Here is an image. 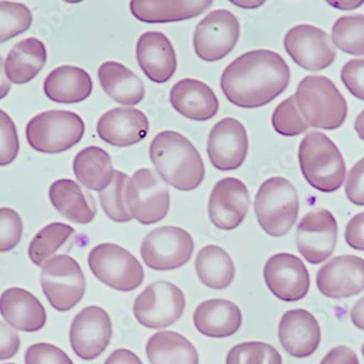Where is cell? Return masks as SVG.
I'll list each match as a JSON object with an SVG mask.
<instances>
[{
	"mask_svg": "<svg viewBox=\"0 0 364 364\" xmlns=\"http://www.w3.org/2000/svg\"><path fill=\"white\" fill-rule=\"evenodd\" d=\"M289 82L285 59L272 50L257 49L241 55L225 69L220 87L231 104L251 109L271 103Z\"/></svg>",
	"mask_w": 364,
	"mask_h": 364,
	"instance_id": "obj_1",
	"label": "cell"
},
{
	"mask_svg": "<svg viewBox=\"0 0 364 364\" xmlns=\"http://www.w3.org/2000/svg\"><path fill=\"white\" fill-rule=\"evenodd\" d=\"M150 157L163 181L179 191L196 190L203 181L205 167L201 155L176 131H163L153 139Z\"/></svg>",
	"mask_w": 364,
	"mask_h": 364,
	"instance_id": "obj_2",
	"label": "cell"
},
{
	"mask_svg": "<svg viewBox=\"0 0 364 364\" xmlns=\"http://www.w3.org/2000/svg\"><path fill=\"white\" fill-rule=\"evenodd\" d=\"M299 164L309 185L318 191L331 193L341 189L346 178L343 155L326 134L313 131L299 146Z\"/></svg>",
	"mask_w": 364,
	"mask_h": 364,
	"instance_id": "obj_3",
	"label": "cell"
},
{
	"mask_svg": "<svg viewBox=\"0 0 364 364\" xmlns=\"http://www.w3.org/2000/svg\"><path fill=\"white\" fill-rule=\"evenodd\" d=\"M296 107L309 126L336 130L343 126L348 105L334 82L323 75H308L296 89Z\"/></svg>",
	"mask_w": 364,
	"mask_h": 364,
	"instance_id": "obj_4",
	"label": "cell"
},
{
	"mask_svg": "<svg viewBox=\"0 0 364 364\" xmlns=\"http://www.w3.org/2000/svg\"><path fill=\"white\" fill-rule=\"evenodd\" d=\"M299 206L296 188L283 177L265 180L255 196L257 222L272 237H283L291 230L298 220Z\"/></svg>",
	"mask_w": 364,
	"mask_h": 364,
	"instance_id": "obj_5",
	"label": "cell"
},
{
	"mask_svg": "<svg viewBox=\"0 0 364 364\" xmlns=\"http://www.w3.org/2000/svg\"><path fill=\"white\" fill-rule=\"evenodd\" d=\"M85 124L79 114L67 110H48L28 122L26 140L43 154H59L77 145L85 136Z\"/></svg>",
	"mask_w": 364,
	"mask_h": 364,
	"instance_id": "obj_6",
	"label": "cell"
},
{
	"mask_svg": "<svg viewBox=\"0 0 364 364\" xmlns=\"http://www.w3.org/2000/svg\"><path fill=\"white\" fill-rule=\"evenodd\" d=\"M41 285L50 306L59 312L75 308L87 289L85 274L79 263L67 255L50 257L43 264Z\"/></svg>",
	"mask_w": 364,
	"mask_h": 364,
	"instance_id": "obj_7",
	"label": "cell"
},
{
	"mask_svg": "<svg viewBox=\"0 0 364 364\" xmlns=\"http://www.w3.org/2000/svg\"><path fill=\"white\" fill-rule=\"evenodd\" d=\"M89 267L98 280L118 291H134L144 280L140 262L128 250L114 243H102L92 249Z\"/></svg>",
	"mask_w": 364,
	"mask_h": 364,
	"instance_id": "obj_8",
	"label": "cell"
},
{
	"mask_svg": "<svg viewBox=\"0 0 364 364\" xmlns=\"http://www.w3.org/2000/svg\"><path fill=\"white\" fill-rule=\"evenodd\" d=\"M126 203L134 220L142 225H152L166 218L171 208V194L154 171L139 169L129 179Z\"/></svg>",
	"mask_w": 364,
	"mask_h": 364,
	"instance_id": "obj_9",
	"label": "cell"
},
{
	"mask_svg": "<svg viewBox=\"0 0 364 364\" xmlns=\"http://www.w3.org/2000/svg\"><path fill=\"white\" fill-rule=\"evenodd\" d=\"M194 242L191 235L179 227L164 226L147 234L141 245V257L154 271H173L191 259Z\"/></svg>",
	"mask_w": 364,
	"mask_h": 364,
	"instance_id": "obj_10",
	"label": "cell"
},
{
	"mask_svg": "<svg viewBox=\"0 0 364 364\" xmlns=\"http://www.w3.org/2000/svg\"><path fill=\"white\" fill-rule=\"evenodd\" d=\"M185 308V294L179 287L168 282H156L136 296L134 313L143 326L161 329L177 322Z\"/></svg>",
	"mask_w": 364,
	"mask_h": 364,
	"instance_id": "obj_11",
	"label": "cell"
},
{
	"mask_svg": "<svg viewBox=\"0 0 364 364\" xmlns=\"http://www.w3.org/2000/svg\"><path fill=\"white\" fill-rule=\"evenodd\" d=\"M239 38L240 23L237 16L228 10H215L196 26L194 50L198 58L214 63L230 54Z\"/></svg>",
	"mask_w": 364,
	"mask_h": 364,
	"instance_id": "obj_12",
	"label": "cell"
},
{
	"mask_svg": "<svg viewBox=\"0 0 364 364\" xmlns=\"http://www.w3.org/2000/svg\"><path fill=\"white\" fill-rule=\"evenodd\" d=\"M338 226L334 215L325 208L312 210L296 227V249L309 263L326 261L334 252Z\"/></svg>",
	"mask_w": 364,
	"mask_h": 364,
	"instance_id": "obj_13",
	"label": "cell"
},
{
	"mask_svg": "<svg viewBox=\"0 0 364 364\" xmlns=\"http://www.w3.org/2000/svg\"><path fill=\"white\" fill-rule=\"evenodd\" d=\"M284 46L292 60L309 71L324 70L336 59V50L327 33L310 24L290 28Z\"/></svg>",
	"mask_w": 364,
	"mask_h": 364,
	"instance_id": "obj_14",
	"label": "cell"
},
{
	"mask_svg": "<svg viewBox=\"0 0 364 364\" xmlns=\"http://www.w3.org/2000/svg\"><path fill=\"white\" fill-rule=\"evenodd\" d=\"M112 323L109 314L100 306H87L77 313L71 323L70 345L82 360L96 359L109 345Z\"/></svg>",
	"mask_w": 364,
	"mask_h": 364,
	"instance_id": "obj_15",
	"label": "cell"
},
{
	"mask_svg": "<svg viewBox=\"0 0 364 364\" xmlns=\"http://www.w3.org/2000/svg\"><path fill=\"white\" fill-rule=\"evenodd\" d=\"M264 279L269 291L285 302L304 299L310 288V275L301 259L290 253H278L267 259Z\"/></svg>",
	"mask_w": 364,
	"mask_h": 364,
	"instance_id": "obj_16",
	"label": "cell"
},
{
	"mask_svg": "<svg viewBox=\"0 0 364 364\" xmlns=\"http://www.w3.org/2000/svg\"><path fill=\"white\" fill-rule=\"evenodd\" d=\"M249 150L245 126L235 118L227 117L215 124L208 140L210 164L220 171H231L242 166Z\"/></svg>",
	"mask_w": 364,
	"mask_h": 364,
	"instance_id": "obj_17",
	"label": "cell"
},
{
	"mask_svg": "<svg viewBox=\"0 0 364 364\" xmlns=\"http://www.w3.org/2000/svg\"><path fill=\"white\" fill-rule=\"evenodd\" d=\"M249 206L250 194L247 186L237 178H224L213 188L208 200V216L215 227L234 230L242 224Z\"/></svg>",
	"mask_w": 364,
	"mask_h": 364,
	"instance_id": "obj_18",
	"label": "cell"
},
{
	"mask_svg": "<svg viewBox=\"0 0 364 364\" xmlns=\"http://www.w3.org/2000/svg\"><path fill=\"white\" fill-rule=\"evenodd\" d=\"M316 286L323 296L343 299L364 290V259L355 255H341L329 259L316 275Z\"/></svg>",
	"mask_w": 364,
	"mask_h": 364,
	"instance_id": "obj_19",
	"label": "cell"
},
{
	"mask_svg": "<svg viewBox=\"0 0 364 364\" xmlns=\"http://www.w3.org/2000/svg\"><path fill=\"white\" fill-rule=\"evenodd\" d=\"M278 338L283 348L294 358H308L318 350L322 339L320 324L304 309L287 311L278 325Z\"/></svg>",
	"mask_w": 364,
	"mask_h": 364,
	"instance_id": "obj_20",
	"label": "cell"
},
{
	"mask_svg": "<svg viewBox=\"0 0 364 364\" xmlns=\"http://www.w3.org/2000/svg\"><path fill=\"white\" fill-rule=\"evenodd\" d=\"M149 119L141 110L118 107L105 112L98 120L96 131L104 142L117 147L138 144L149 134Z\"/></svg>",
	"mask_w": 364,
	"mask_h": 364,
	"instance_id": "obj_21",
	"label": "cell"
},
{
	"mask_svg": "<svg viewBox=\"0 0 364 364\" xmlns=\"http://www.w3.org/2000/svg\"><path fill=\"white\" fill-rule=\"evenodd\" d=\"M139 65L149 79L155 83H165L175 75L177 57L173 44L161 32H146L136 43Z\"/></svg>",
	"mask_w": 364,
	"mask_h": 364,
	"instance_id": "obj_22",
	"label": "cell"
},
{
	"mask_svg": "<svg viewBox=\"0 0 364 364\" xmlns=\"http://www.w3.org/2000/svg\"><path fill=\"white\" fill-rule=\"evenodd\" d=\"M0 314L12 328L38 332L46 324L47 314L34 294L22 288H9L0 296Z\"/></svg>",
	"mask_w": 364,
	"mask_h": 364,
	"instance_id": "obj_23",
	"label": "cell"
},
{
	"mask_svg": "<svg viewBox=\"0 0 364 364\" xmlns=\"http://www.w3.org/2000/svg\"><path fill=\"white\" fill-rule=\"evenodd\" d=\"M173 109L194 122H206L218 114V96L204 82L196 79L180 80L171 91Z\"/></svg>",
	"mask_w": 364,
	"mask_h": 364,
	"instance_id": "obj_24",
	"label": "cell"
},
{
	"mask_svg": "<svg viewBox=\"0 0 364 364\" xmlns=\"http://www.w3.org/2000/svg\"><path fill=\"white\" fill-rule=\"evenodd\" d=\"M196 328L210 338H227L236 334L242 325V313L234 302L210 299L198 304L194 311Z\"/></svg>",
	"mask_w": 364,
	"mask_h": 364,
	"instance_id": "obj_25",
	"label": "cell"
},
{
	"mask_svg": "<svg viewBox=\"0 0 364 364\" xmlns=\"http://www.w3.org/2000/svg\"><path fill=\"white\" fill-rule=\"evenodd\" d=\"M212 5V0H132L130 10L132 16L139 21L145 23H169L196 18L205 12Z\"/></svg>",
	"mask_w": 364,
	"mask_h": 364,
	"instance_id": "obj_26",
	"label": "cell"
},
{
	"mask_svg": "<svg viewBox=\"0 0 364 364\" xmlns=\"http://www.w3.org/2000/svg\"><path fill=\"white\" fill-rule=\"evenodd\" d=\"M93 91V82L87 71L75 65H61L47 75L44 93L59 104H77L85 101Z\"/></svg>",
	"mask_w": 364,
	"mask_h": 364,
	"instance_id": "obj_27",
	"label": "cell"
},
{
	"mask_svg": "<svg viewBox=\"0 0 364 364\" xmlns=\"http://www.w3.org/2000/svg\"><path fill=\"white\" fill-rule=\"evenodd\" d=\"M49 200L70 222L87 225L95 218L96 204L93 196L83 191L73 180H56L49 188Z\"/></svg>",
	"mask_w": 364,
	"mask_h": 364,
	"instance_id": "obj_28",
	"label": "cell"
},
{
	"mask_svg": "<svg viewBox=\"0 0 364 364\" xmlns=\"http://www.w3.org/2000/svg\"><path fill=\"white\" fill-rule=\"evenodd\" d=\"M98 80L105 93L116 103L136 106L144 98L143 82L122 63H104L98 68Z\"/></svg>",
	"mask_w": 364,
	"mask_h": 364,
	"instance_id": "obj_29",
	"label": "cell"
},
{
	"mask_svg": "<svg viewBox=\"0 0 364 364\" xmlns=\"http://www.w3.org/2000/svg\"><path fill=\"white\" fill-rule=\"evenodd\" d=\"M46 46L38 38H28L14 45L5 61L8 80L14 85L32 81L46 63Z\"/></svg>",
	"mask_w": 364,
	"mask_h": 364,
	"instance_id": "obj_30",
	"label": "cell"
},
{
	"mask_svg": "<svg viewBox=\"0 0 364 364\" xmlns=\"http://www.w3.org/2000/svg\"><path fill=\"white\" fill-rule=\"evenodd\" d=\"M73 171L82 186L97 192L109 186L114 173L109 154L93 145L77 153L73 159Z\"/></svg>",
	"mask_w": 364,
	"mask_h": 364,
	"instance_id": "obj_31",
	"label": "cell"
},
{
	"mask_svg": "<svg viewBox=\"0 0 364 364\" xmlns=\"http://www.w3.org/2000/svg\"><path fill=\"white\" fill-rule=\"evenodd\" d=\"M146 355L151 364H198L196 347L181 334L163 331L147 341Z\"/></svg>",
	"mask_w": 364,
	"mask_h": 364,
	"instance_id": "obj_32",
	"label": "cell"
},
{
	"mask_svg": "<svg viewBox=\"0 0 364 364\" xmlns=\"http://www.w3.org/2000/svg\"><path fill=\"white\" fill-rule=\"evenodd\" d=\"M196 271L201 283L215 290L226 289L236 275L234 261L218 245H206L198 251Z\"/></svg>",
	"mask_w": 364,
	"mask_h": 364,
	"instance_id": "obj_33",
	"label": "cell"
},
{
	"mask_svg": "<svg viewBox=\"0 0 364 364\" xmlns=\"http://www.w3.org/2000/svg\"><path fill=\"white\" fill-rule=\"evenodd\" d=\"M75 231L63 223H52L38 231L28 245V257L36 267H42L63 247Z\"/></svg>",
	"mask_w": 364,
	"mask_h": 364,
	"instance_id": "obj_34",
	"label": "cell"
},
{
	"mask_svg": "<svg viewBox=\"0 0 364 364\" xmlns=\"http://www.w3.org/2000/svg\"><path fill=\"white\" fill-rule=\"evenodd\" d=\"M130 178L122 171H114L112 182L103 191L98 192L102 208L109 220L128 223L134 220L126 203V188Z\"/></svg>",
	"mask_w": 364,
	"mask_h": 364,
	"instance_id": "obj_35",
	"label": "cell"
},
{
	"mask_svg": "<svg viewBox=\"0 0 364 364\" xmlns=\"http://www.w3.org/2000/svg\"><path fill=\"white\" fill-rule=\"evenodd\" d=\"M332 42L343 53L364 55L363 14L339 18L333 26Z\"/></svg>",
	"mask_w": 364,
	"mask_h": 364,
	"instance_id": "obj_36",
	"label": "cell"
},
{
	"mask_svg": "<svg viewBox=\"0 0 364 364\" xmlns=\"http://www.w3.org/2000/svg\"><path fill=\"white\" fill-rule=\"evenodd\" d=\"M32 21V12L23 4L0 1V43L26 32Z\"/></svg>",
	"mask_w": 364,
	"mask_h": 364,
	"instance_id": "obj_37",
	"label": "cell"
},
{
	"mask_svg": "<svg viewBox=\"0 0 364 364\" xmlns=\"http://www.w3.org/2000/svg\"><path fill=\"white\" fill-rule=\"evenodd\" d=\"M226 364H283V359L273 346L261 341H247L230 349Z\"/></svg>",
	"mask_w": 364,
	"mask_h": 364,
	"instance_id": "obj_38",
	"label": "cell"
},
{
	"mask_svg": "<svg viewBox=\"0 0 364 364\" xmlns=\"http://www.w3.org/2000/svg\"><path fill=\"white\" fill-rule=\"evenodd\" d=\"M272 124L276 132L284 136H299L308 131L310 127L296 108L294 96H290L275 108L272 116Z\"/></svg>",
	"mask_w": 364,
	"mask_h": 364,
	"instance_id": "obj_39",
	"label": "cell"
},
{
	"mask_svg": "<svg viewBox=\"0 0 364 364\" xmlns=\"http://www.w3.org/2000/svg\"><path fill=\"white\" fill-rule=\"evenodd\" d=\"M23 234L20 215L9 208H0V253L9 252L19 245Z\"/></svg>",
	"mask_w": 364,
	"mask_h": 364,
	"instance_id": "obj_40",
	"label": "cell"
},
{
	"mask_svg": "<svg viewBox=\"0 0 364 364\" xmlns=\"http://www.w3.org/2000/svg\"><path fill=\"white\" fill-rule=\"evenodd\" d=\"M19 150L16 124L7 112L0 109V166H7L14 163Z\"/></svg>",
	"mask_w": 364,
	"mask_h": 364,
	"instance_id": "obj_41",
	"label": "cell"
},
{
	"mask_svg": "<svg viewBox=\"0 0 364 364\" xmlns=\"http://www.w3.org/2000/svg\"><path fill=\"white\" fill-rule=\"evenodd\" d=\"M24 361L26 364H73L65 351L47 343L30 346L26 351Z\"/></svg>",
	"mask_w": 364,
	"mask_h": 364,
	"instance_id": "obj_42",
	"label": "cell"
},
{
	"mask_svg": "<svg viewBox=\"0 0 364 364\" xmlns=\"http://www.w3.org/2000/svg\"><path fill=\"white\" fill-rule=\"evenodd\" d=\"M341 81L355 97L364 101V59H353L343 65Z\"/></svg>",
	"mask_w": 364,
	"mask_h": 364,
	"instance_id": "obj_43",
	"label": "cell"
},
{
	"mask_svg": "<svg viewBox=\"0 0 364 364\" xmlns=\"http://www.w3.org/2000/svg\"><path fill=\"white\" fill-rule=\"evenodd\" d=\"M346 196L351 203L364 206V159L358 161L346 180Z\"/></svg>",
	"mask_w": 364,
	"mask_h": 364,
	"instance_id": "obj_44",
	"label": "cell"
},
{
	"mask_svg": "<svg viewBox=\"0 0 364 364\" xmlns=\"http://www.w3.org/2000/svg\"><path fill=\"white\" fill-rule=\"evenodd\" d=\"M20 346L19 334L9 325L0 322V360L14 358L19 351Z\"/></svg>",
	"mask_w": 364,
	"mask_h": 364,
	"instance_id": "obj_45",
	"label": "cell"
},
{
	"mask_svg": "<svg viewBox=\"0 0 364 364\" xmlns=\"http://www.w3.org/2000/svg\"><path fill=\"white\" fill-rule=\"evenodd\" d=\"M345 239L353 250L364 251V212L349 220L346 226Z\"/></svg>",
	"mask_w": 364,
	"mask_h": 364,
	"instance_id": "obj_46",
	"label": "cell"
},
{
	"mask_svg": "<svg viewBox=\"0 0 364 364\" xmlns=\"http://www.w3.org/2000/svg\"><path fill=\"white\" fill-rule=\"evenodd\" d=\"M320 364H360L358 355L353 349L346 346H338L323 358Z\"/></svg>",
	"mask_w": 364,
	"mask_h": 364,
	"instance_id": "obj_47",
	"label": "cell"
},
{
	"mask_svg": "<svg viewBox=\"0 0 364 364\" xmlns=\"http://www.w3.org/2000/svg\"><path fill=\"white\" fill-rule=\"evenodd\" d=\"M105 364H143L140 358L128 350V349H117L110 353L109 357L105 361Z\"/></svg>",
	"mask_w": 364,
	"mask_h": 364,
	"instance_id": "obj_48",
	"label": "cell"
},
{
	"mask_svg": "<svg viewBox=\"0 0 364 364\" xmlns=\"http://www.w3.org/2000/svg\"><path fill=\"white\" fill-rule=\"evenodd\" d=\"M350 318L353 324L364 332V296L351 309Z\"/></svg>",
	"mask_w": 364,
	"mask_h": 364,
	"instance_id": "obj_49",
	"label": "cell"
},
{
	"mask_svg": "<svg viewBox=\"0 0 364 364\" xmlns=\"http://www.w3.org/2000/svg\"><path fill=\"white\" fill-rule=\"evenodd\" d=\"M10 89L11 85L6 75L5 63H4L3 57L0 56V100H3L9 94Z\"/></svg>",
	"mask_w": 364,
	"mask_h": 364,
	"instance_id": "obj_50",
	"label": "cell"
},
{
	"mask_svg": "<svg viewBox=\"0 0 364 364\" xmlns=\"http://www.w3.org/2000/svg\"><path fill=\"white\" fill-rule=\"evenodd\" d=\"M329 5L335 6V8L343 10L355 9L363 4V1H328Z\"/></svg>",
	"mask_w": 364,
	"mask_h": 364,
	"instance_id": "obj_51",
	"label": "cell"
},
{
	"mask_svg": "<svg viewBox=\"0 0 364 364\" xmlns=\"http://www.w3.org/2000/svg\"><path fill=\"white\" fill-rule=\"evenodd\" d=\"M355 130L357 132L358 136L364 141V110L355 119Z\"/></svg>",
	"mask_w": 364,
	"mask_h": 364,
	"instance_id": "obj_52",
	"label": "cell"
},
{
	"mask_svg": "<svg viewBox=\"0 0 364 364\" xmlns=\"http://www.w3.org/2000/svg\"><path fill=\"white\" fill-rule=\"evenodd\" d=\"M232 4L240 6L241 8H257L263 5L264 1H232Z\"/></svg>",
	"mask_w": 364,
	"mask_h": 364,
	"instance_id": "obj_53",
	"label": "cell"
},
{
	"mask_svg": "<svg viewBox=\"0 0 364 364\" xmlns=\"http://www.w3.org/2000/svg\"><path fill=\"white\" fill-rule=\"evenodd\" d=\"M361 351H362V355H363V358H364V343H363V345H362Z\"/></svg>",
	"mask_w": 364,
	"mask_h": 364,
	"instance_id": "obj_54",
	"label": "cell"
},
{
	"mask_svg": "<svg viewBox=\"0 0 364 364\" xmlns=\"http://www.w3.org/2000/svg\"><path fill=\"white\" fill-rule=\"evenodd\" d=\"M6 364H14V363H6Z\"/></svg>",
	"mask_w": 364,
	"mask_h": 364,
	"instance_id": "obj_55",
	"label": "cell"
}]
</instances>
